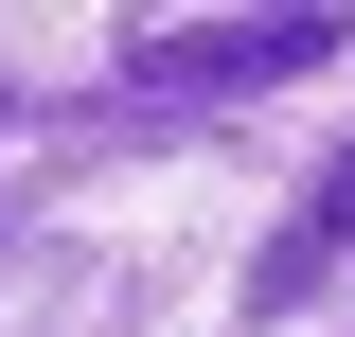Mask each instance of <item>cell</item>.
Returning a JSON list of instances; mask_svg holds the SVG:
<instances>
[{"label":"cell","mask_w":355,"mask_h":337,"mask_svg":"<svg viewBox=\"0 0 355 337\" xmlns=\"http://www.w3.org/2000/svg\"><path fill=\"white\" fill-rule=\"evenodd\" d=\"M338 266H355V142H338V178L302 196V231H284V249L249 266V320H284V302H320Z\"/></svg>","instance_id":"obj_2"},{"label":"cell","mask_w":355,"mask_h":337,"mask_svg":"<svg viewBox=\"0 0 355 337\" xmlns=\"http://www.w3.org/2000/svg\"><path fill=\"white\" fill-rule=\"evenodd\" d=\"M320 53H338V18H160V36H125V71L142 89H266Z\"/></svg>","instance_id":"obj_1"}]
</instances>
